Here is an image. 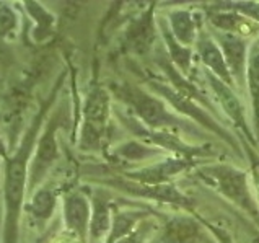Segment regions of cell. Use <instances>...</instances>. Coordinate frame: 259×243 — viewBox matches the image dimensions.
<instances>
[{"mask_svg":"<svg viewBox=\"0 0 259 243\" xmlns=\"http://www.w3.org/2000/svg\"><path fill=\"white\" fill-rule=\"evenodd\" d=\"M157 227H158V224L149 217V219L142 220V222H140L129 235H125L124 238H121L116 243H147V240L150 238L152 232L157 229Z\"/></svg>","mask_w":259,"mask_h":243,"instance_id":"cell-21","label":"cell"},{"mask_svg":"<svg viewBox=\"0 0 259 243\" xmlns=\"http://www.w3.org/2000/svg\"><path fill=\"white\" fill-rule=\"evenodd\" d=\"M196 46H197V54L201 57L202 64L205 65V70H209L212 75H215L224 84L235 87L232 73L228 70V65L225 62L224 53H222L217 41L213 39V36L201 29V33L197 36Z\"/></svg>","mask_w":259,"mask_h":243,"instance_id":"cell-11","label":"cell"},{"mask_svg":"<svg viewBox=\"0 0 259 243\" xmlns=\"http://www.w3.org/2000/svg\"><path fill=\"white\" fill-rule=\"evenodd\" d=\"M119 98L127 103L132 111L142 121V126H147L152 131H163V129H184L192 132L191 124H184L181 117L175 116L166 108L165 101L158 98L157 95H152L147 90L136 85H121L117 90Z\"/></svg>","mask_w":259,"mask_h":243,"instance_id":"cell-2","label":"cell"},{"mask_svg":"<svg viewBox=\"0 0 259 243\" xmlns=\"http://www.w3.org/2000/svg\"><path fill=\"white\" fill-rule=\"evenodd\" d=\"M196 161H191L181 157H168L160 161H152V164L145 165L142 168L134 172L125 173V178L131 181L140 183V185H166L171 183L175 176L180 173L189 170L191 167H194Z\"/></svg>","mask_w":259,"mask_h":243,"instance_id":"cell-7","label":"cell"},{"mask_svg":"<svg viewBox=\"0 0 259 243\" xmlns=\"http://www.w3.org/2000/svg\"><path fill=\"white\" fill-rule=\"evenodd\" d=\"M149 217H150V214L145 209H142V211H125V212L116 214L113 219V225H111L106 243L119 241L121 238L125 237V235H129L132 230H134L142 220L149 219Z\"/></svg>","mask_w":259,"mask_h":243,"instance_id":"cell-17","label":"cell"},{"mask_svg":"<svg viewBox=\"0 0 259 243\" xmlns=\"http://www.w3.org/2000/svg\"><path fill=\"white\" fill-rule=\"evenodd\" d=\"M13 26H15V15L7 7H2L0 9V36L9 33Z\"/></svg>","mask_w":259,"mask_h":243,"instance_id":"cell-24","label":"cell"},{"mask_svg":"<svg viewBox=\"0 0 259 243\" xmlns=\"http://www.w3.org/2000/svg\"><path fill=\"white\" fill-rule=\"evenodd\" d=\"M196 176H199L205 185L213 188L220 196H224L238 209L246 212L259 227V204L251 193V176L246 172L228 164H210L197 167Z\"/></svg>","mask_w":259,"mask_h":243,"instance_id":"cell-1","label":"cell"},{"mask_svg":"<svg viewBox=\"0 0 259 243\" xmlns=\"http://www.w3.org/2000/svg\"><path fill=\"white\" fill-rule=\"evenodd\" d=\"M56 128L57 124L49 126L48 132L41 139L38 147V155H36V175L44 172L53 164L57 155V144H56Z\"/></svg>","mask_w":259,"mask_h":243,"instance_id":"cell-19","label":"cell"},{"mask_svg":"<svg viewBox=\"0 0 259 243\" xmlns=\"http://www.w3.org/2000/svg\"><path fill=\"white\" fill-rule=\"evenodd\" d=\"M157 25H158L161 36H163V39H165L169 61H171V64L175 65V67L180 69L181 73H184V77H188L189 70H191V64H192V51H191V48L181 46V44L173 38L171 31H169L168 23H165L163 20H157Z\"/></svg>","mask_w":259,"mask_h":243,"instance_id":"cell-16","label":"cell"},{"mask_svg":"<svg viewBox=\"0 0 259 243\" xmlns=\"http://www.w3.org/2000/svg\"><path fill=\"white\" fill-rule=\"evenodd\" d=\"M213 39L217 41L222 53H224L228 70L232 73L233 82L236 87L246 85V62H248V49L249 44L238 34L225 33V31H213Z\"/></svg>","mask_w":259,"mask_h":243,"instance_id":"cell-8","label":"cell"},{"mask_svg":"<svg viewBox=\"0 0 259 243\" xmlns=\"http://www.w3.org/2000/svg\"><path fill=\"white\" fill-rule=\"evenodd\" d=\"M246 87L253 106L254 137L259 145V34L251 41L246 62Z\"/></svg>","mask_w":259,"mask_h":243,"instance_id":"cell-13","label":"cell"},{"mask_svg":"<svg viewBox=\"0 0 259 243\" xmlns=\"http://www.w3.org/2000/svg\"><path fill=\"white\" fill-rule=\"evenodd\" d=\"M36 126L31 129L28 136V141L23 149L13 160L7 165V176H5V202H7V222H5V243H15V235H17V217L20 211V204L23 199L25 189V178H26V155L29 152Z\"/></svg>","mask_w":259,"mask_h":243,"instance_id":"cell-3","label":"cell"},{"mask_svg":"<svg viewBox=\"0 0 259 243\" xmlns=\"http://www.w3.org/2000/svg\"><path fill=\"white\" fill-rule=\"evenodd\" d=\"M90 222V204H88L87 197L80 193L70 194L65 199V224L67 227L75 230L83 238Z\"/></svg>","mask_w":259,"mask_h":243,"instance_id":"cell-15","label":"cell"},{"mask_svg":"<svg viewBox=\"0 0 259 243\" xmlns=\"http://www.w3.org/2000/svg\"><path fill=\"white\" fill-rule=\"evenodd\" d=\"M236 10L245 13V17H249V20L259 21V4H238L235 7V12Z\"/></svg>","mask_w":259,"mask_h":243,"instance_id":"cell-25","label":"cell"},{"mask_svg":"<svg viewBox=\"0 0 259 243\" xmlns=\"http://www.w3.org/2000/svg\"><path fill=\"white\" fill-rule=\"evenodd\" d=\"M245 147L248 150V157H249V165H251V180H253V186L256 189V193L259 196V155L256 153L254 147H249L248 142H245Z\"/></svg>","mask_w":259,"mask_h":243,"instance_id":"cell-23","label":"cell"},{"mask_svg":"<svg viewBox=\"0 0 259 243\" xmlns=\"http://www.w3.org/2000/svg\"><path fill=\"white\" fill-rule=\"evenodd\" d=\"M147 84H149V87L153 92L158 93V97H163V100H166L169 105H173L175 109H178V111L183 113V114L189 116L191 119H194L196 123L202 124V126H205L207 129H210L213 134H217L219 137L225 139V142L230 144L235 150H238V145H236L235 139L228 134V132L222 128L219 123H215V119H213L210 114H207L194 100L184 97V95L178 93L175 88H171L166 84L157 82V80H149Z\"/></svg>","mask_w":259,"mask_h":243,"instance_id":"cell-4","label":"cell"},{"mask_svg":"<svg viewBox=\"0 0 259 243\" xmlns=\"http://www.w3.org/2000/svg\"><path fill=\"white\" fill-rule=\"evenodd\" d=\"M109 109V97L103 88H96L88 97L85 106V131H83V144L93 147L100 142L106 128Z\"/></svg>","mask_w":259,"mask_h":243,"instance_id":"cell-10","label":"cell"},{"mask_svg":"<svg viewBox=\"0 0 259 243\" xmlns=\"http://www.w3.org/2000/svg\"><path fill=\"white\" fill-rule=\"evenodd\" d=\"M113 220H111L109 202L100 197L93 199V216L90 222V233L93 238H101L106 233H109Z\"/></svg>","mask_w":259,"mask_h":243,"instance_id":"cell-18","label":"cell"},{"mask_svg":"<svg viewBox=\"0 0 259 243\" xmlns=\"http://www.w3.org/2000/svg\"><path fill=\"white\" fill-rule=\"evenodd\" d=\"M168 26L173 38L181 44V46L191 48L197 41V36L201 33L199 20L189 10L175 9L168 15Z\"/></svg>","mask_w":259,"mask_h":243,"instance_id":"cell-12","label":"cell"},{"mask_svg":"<svg viewBox=\"0 0 259 243\" xmlns=\"http://www.w3.org/2000/svg\"><path fill=\"white\" fill-rule=\"evenodd\" d=\"M117 153L129 161H137V160L150 161L153 157L160 155L161 150L157 149V147H147L145 144H140L137 141H131V142L122 144L119 149H117Z\"/></svg>","mask_w":259,"mask_h":243,"instance_id":"cell-20","label":"cell"},{"mask_svg":"<svg viewBox=\"0 0 259 243\" xmlns=\"http://www.w3.org/2000/svg\"><path fill=\"white\" fill-rule=\"evenodd\" d=\"M202 219L196 216H171L161 225L158 243H212L202 230Z\"/></svg>","mask_w":259,"mask_h":243,"instance_id":"cell-9","label":"cell"},{"mask_svg":"<svg viewBox=\"0 0 259 243\" xmlns=\"http://www.w3.org/2000/svg\"><path fill=\"white\" fill-rule=\"evenodd\" d=\"M109 185H113L117 189H122L132 196H139V197H145V199H152L157 202L176 206V208L188 211L191 216H196V211L192 208V199H189L186 194L181 193L173 183L150 186V185H140V183L131 181V180H116V181H111Z\"/></svg>","mask_w":259,"mask_h":243,"instance_id":"cell-5","label":"cell"},{"mask_svg":"<svg viewBox=\"0 0 259 243\" xmlns=\"http://www.w3.org/2000/svg\"><path fill=\"white\" fill-rule=\"evenodd\" d=\"M205 78H207V82H209L212 92L215 93V97L220 103L222 109H224V113L230 117L235 126H238V129L245 134V137L248 139V144H251V147L257 149V141L253 136V132H251L249 124L246 121V111L241 105L238 95L233 92V87L224 84L215 75H212L209 70H205Z\"/></svg>","mask_w":259,"mask_h":243,"instance_id":"cell-6","label":"cell"},{"mask_svg":"<svg viewBox=\"0 0 259 243\" xmlns=\"http://www.w3.org/2000/svg\"><path fill=\"white\" fill-rule=\"evenodd\" d=\"M54 202H56L54 196L51 194V191H48V189L39 191L31 202V209L34 212V216L41 217V219L49 217L51 212H53V209H54Z\"/></svg>","mask_w":259,"mask_h":243,"instance_id":"cell-22","label":"cell"},{"mask_svg":"<svg viewBox=\"0 0 259 243\" xmlns=\"http://www.w3.org/2000/svg\"><path fill=\"white\" fill-rule=\"evenodd\" d=\"M153 7H150L149 12L142 15L127 31V43L131 49L137 54H147L155 46L157 41V33L153 26Z\"/></svg>","mask_w":259,"mask_h":243,"instance_id":"cell-14","label":"cell"}]
</instances>
